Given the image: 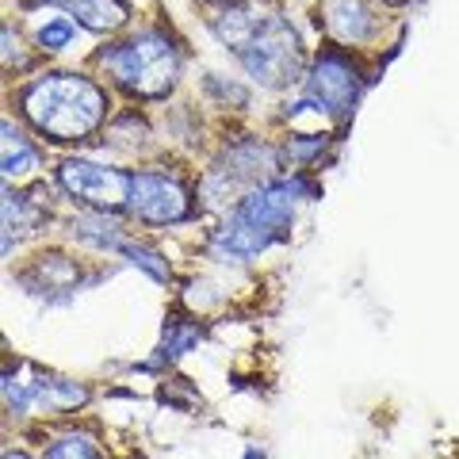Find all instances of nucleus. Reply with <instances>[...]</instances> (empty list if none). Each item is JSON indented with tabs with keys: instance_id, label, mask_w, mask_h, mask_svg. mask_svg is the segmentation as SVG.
<instances>
[{
	"instance_id": "12",
	"label": "nucleus",
	"mask_w": 459,
	"mask_h": 459,
	"mask_svg": "<svg viewBox=\"0 0 459 459\" xmlns=\"http://www.w3.org/2000/svg\"><path fill=\"white\" fill-rule=\"evenodd\" d=\"M39 169V153L35 146L23 138V131H16L8 119H4V177H23V172Z\"/></svg>"
},
{
	"instance_id": "11",
	"label": "nucleus",
	"mask_w": 459,
	"mask_h": 459,
	"mask_svg": "<svg viewBox=\"0 0 459 459\" xmlns=\"http://www.w3.org/2000/svg\"><path fill=\"white\" fill-rule=\"evenodd\" d=\"M42 211L20 192H4V253H12V234H35Z\"/></svg>"
},
{
	"instance_id": "18",
	"label": "nucleus",
	"mask_w": 459,
	"mask_h": 459,
	"mask_svg": "<svg viewBox=\"0 0 459 459\" xmlns=\"http://www.w3.org/2000/svg\"><path fill=\"white\" fill-rule=\"evenodd\" d=\"M4 459H27L23 452H4Z\"/></svg>"
},
{
	"instance_id": "10",
	"label": "nucleus",
	"mask_w": 459,
	"mask_h": 459,
	"mask_svg": "<svg viewBox=\"0 0 459 459\" xmlns=\"http://www.w3.org/2000/svg\"><path fill=\"white\" fill-rule=\"evenodd\" d=\"M325 23L341 42H364L371 31H376V20H371L364 0H329Z\"/></svg>"
},
{
	"instance_id": "8",
	"label": "nucleus",
	"mask_w": 459,
	"mask_h": 459,
	"mask_svg": "<svg viewBox=\"0 0 459 459\" xmlns=\"http://www.w3.org/2000/svg\"><path fill=\"white\" fill-rule=\"evenodd\" d=\"M131 211L150 226L184 222L192 214L188 188L169 172H134L131 177Z\"/></svg>"
},
{
	"instance_id": "4",
	"label": "nucleus",
	"mask_w": 459,
	"mask_h": 459,
	"mask_svg": "<svg viewBox=\"0 0 459 459\" xmlns=\"http://www.w3.org/2000/svg\"><path fill=\"white\" fill-rule=\"evenodd\" d=\"M246 65V74L264 84V89H283V84L303 81V47H299L295 27L283 16H256L249 39L234 50Z\"/></svg>"
},
{
	"instance_id": "1",
	"label": "nucleus",
	"mask_w": 459,
	"mask_h": 459,
	"mask_svg": "<svg viewBox=\"0 0 459 459\" xmlns=\"http://www.w3.org/2000/svg\"><path fill=\"white\" fill-rule=\"evenodd\" d=\"M20 108L42 138L65 146V142H84L104 123L108 96L81 74H47L20 92Z\"/></svg>"
},
{
	"instance_id": "7",
	"label": "nucleus",
	"mask_w": 459,
	"mask_h": 459,
	"mask_svg": "<svg viewBox=\"0 0 459 459\" xmlns=\"http://www.w3.org/2000/svg\"><path fill=\"white\" fill-rule=\"evenodd\" d=\"M4 402L12 413H62V410L84 406L89 391L74 379H57V376H47V371H31V379H16L8 371Z\"/></svg>"
},
{
	"instance_id": "14",
	"label": "nucleus",
	"mask_w": 459,
	"mask_h": 459,
	"mask_svg": "<svg viewBox=\"0 0 459 459\" xmlns=\"http://www.w3.org/2000/svg\"><path fill=\"white\" fill-rule=\"evenodd\" d=\"M47 459H104L96 448L92 437L84 433H69V437H57L50 448H47Z\"/></svg>"
},
{
	"instance_id": "9",
	"label": "nucleus",
	"mask_w": 459,
	"mask_h": 459,
	"mask_svg": "<svg viewBox=\"0 0 459 459\" xmlns=\"http://www.w3.org/2000/svg\"><path fill=\"white\" fill-rule=\"evenodd\" d=\"M54 4H62L89 31H119L131 16L126 0H54Z\"/></svg>"
},
{
	"instance_id": "15",
	"label": "nucleus",
	"mask_w": 459,
	"mask_h": 459,
	"mask_svg": "<svg viewBox=\"0 0 459 459\" xmlns=\"http://www.w3.org/2000/svg\"><path fill=\"white\" fill-rule=\"evenodd\" d=\"M126 261H131L134 268H142V272H150L153 280H169V268L161 264V253H153V249H146V246H138V241H126V246L119 249Z\"/></svg>"
},
{
	"instance_id": "13",
	"label": "nucleus",
	"mask_w": 459,
	"mask_h": 459,
	"mask_svg": "<svg viewBox=\"0 0 459 459\" xmlns=\"http://www.w3.org/2000/svg\"><path fill=\"white\" fill-rule=\"evenodd\" d=\"M199 337H204V329H199L195 322H184V318H172L165 325V344H161V360H177V356H184L192 349V344H199Z\"/></svg>"
},
{
	"instance_id": "16",
	"label": "nucleus",
	"mask_w": 459,
	"mask_h": 459,
	"mask_svg": "<svg viewBox=\"0 0 459 459\" xmlns=\"http://www.w3.org/2000/svg\"><path fill=\"white\" fill-rule=\"evenodd\" d=\"M39 42H42V50H65L69 42H74V23L69 20H50L39 31Z\"/></svg>"
},
{
	"instance_id": "3",
	"label": "nucleus",
	"mask_w": 459,
	"mask_h": 459,
	"mask_svg": "<svg viewBox=\"0 0 459 459\" xmlns=\"http://www.w3.org/2000/svg\"><path fill=\"white\" fill-rule=\"evenodd\" d=\"M123 92L142 96V100H161L172 92L180 77V50L177 42L161 31H138L134 39L115 42L100 54Z\"/></svg>"
},
{
	"instance_id": "17",
	"label": "nucleus",
	"mask_w": 459,
	"mask_h": 459,
	"mask_svg": "<svg viewBox=\"0 0 459 459\" xmlns=\"http://www.w3.org/2000/svg\"><path fill=\"white\" fill-rule=\"evenodd\" d=\"M322 146H325V138H322V134H303L299 142H291V157H299V161H307V157L322 153Z\"/></svg>"
},
{
	"instance_id": "19",
	"label": "nucleus",
	"mask_w": 459,
	"mask_h": 459,
	"mask_svg": "<svg viewBox=\"0 0 459 459\" xmlns=\"http://www.w3.org/2000/svg\"><path fill=\"white\" fill-rule=\"evenodd\" d=\"M386 4H406V0H386Z\"/></svg>"
},
{
	"instance_id": "5",
	"label": "nucleus",
	"mask_w": 459,
	"mask_h": 459,
	"mask_svg": "<svg viewBox=\"0 0 459 459\" xmlns=\"http://www.w3.org/2000/svg\"><path fill=\"white\" fill-rule=\"evenodd\" d=\"M364 92V74L344 50H322L307 74V96L325 115H349Z\"/></svg>"
},
{
	"instance_id": "6",
	"label": "nucleus",
	"mask_w": 459,
	"mask_h": 459,
	"mask_svg": "<svg viewBox=\"0 0 459 459\" xmlns=\"http://www.w3.org/2000/svg\"><path fill=\"white\" fill-rule=\"evenodd\" d=\"M131 177L134 172L104 169L92 161H62L57 169V184L92 211H119L123 204H131Z\"/></svg>"
},
{
	"instance_id": "2",
	"label": "nucleus",
	"mask_w": 459,
	"mask_h": 459,
	"mask_svg": "<svg viewBox=\"0 0 459 459\" xmlns=\"http://www.w3.org/2000/svg\"><path fill=\"white\" fill-rule=\"evenodd\" d=\"M299 195H314V184L307 177L272 180L253 188L246 199H238L234 219L214 234V249L230 261H253L256 253H264L268 246H276L291 234Z\"/></svg>"
}]
</instances>
